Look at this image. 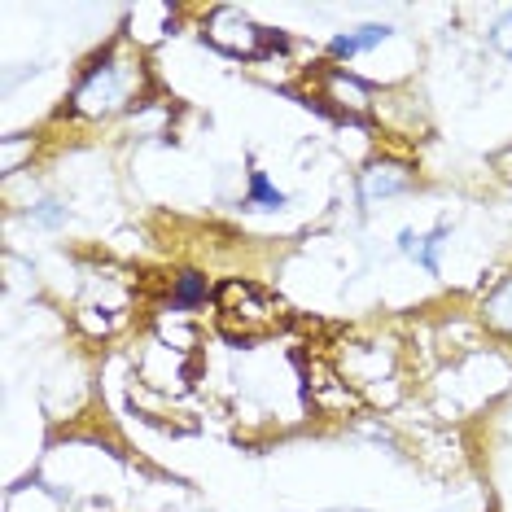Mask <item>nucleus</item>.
I'll return each mask as SVG.
<instances>
[{"label": "nucleus", "instance_id": "423d86ee", "mask_svg": "<svg viewBox=\"0 0 512 512\" xmlns=\"http://www.w3.org/2000/svg\"><path fill=\"white\" fill-rule=\"evenodd\" d=\"M442 246H447V228L421 232V237H416L412 228L399 232V250L407 254V259H416V263H421L429 276H438V250H442Z\"/></svg>", "mask_w": 512, "mask_h": 512}, {"label": "nucleus", "instance_id": "7ed1b4c3", "mask_svg": "<svg viewBox=\"0 0 512 512\" xmlns=\"http://www.w3.org/2000/svg\"><path fill=\"white\" fill-rule=\"evenodd\" d=\"M206 40H211L215 49L232 53V57H263L272 44L276 49L285 44V40H272V31L254 27V22L241 14V9H232V5L211 9V18H206Z\"/></svg>", "mask_w": 512, "mask_h": 512}, {"label": "nucleus", "instance_id": "9d476101", "mask_svg": "<svg viewBox=\"0 0 512 512\" xmlns=\"http://www.w3.org/2000/svg\"><path fill=\"white\" fill-rule=\"evenodd\" d=\"M285 202L289 197L267 180V171H250V202L246 206H254V211H281Z\"/></svg>", "mask_w": 512, "mask_h": 512}, {"label": "nucleus", "instance_id": "9b49d317", "mask_svg": "<svg viewBox=\"0 0 512 512\" xmlns=\"http://www.w3.org/2000/svg\"><path fill=\"white\" fill-rule=\"evenodd\" d=\"M31 215L40 219V224H49V228H57V224H66V206L62 202H53V197H44L40 206H31Z\"/></svg>", "mask_w": 512, "mask_h": 512}, {"label": "nucleus", "instance_id": "20e7f679", "mask_svg": "<svg viewBox=\"0 0 512 512\" xmlns=\"http://www.w3.org/2000/svg\"><path fill=\"white\" fill-rule=\"evenodd\" d=\"M407 189H412V171H407L403 162H372L364 176H359V202L364 206H377Z\"/></svg>", "mask_w": 512, "mask_h": 512}, {"label": "nucleus", "instance_id": "0eeeda50", "mask_svg": "<svg viewBox=\"0 0 512 512\" xmlns=\"http://www.w3.org/2000/svg\"><path fill=\"white\" fill-rule=\"evenodd\" d=\"M390 40V27L386 22H368V27H359V31H346V36H337L329 49L333 57H355V53H368V49H377V44H386Z\"/></svg>", "mask_w": 512, "mask_h": 512}, {"label": "nucleus", "instance_id": "39448f33", "mask_svg": "<svg viewBox=\"0 0 512 512\" xmlns=\"http://www.w3.org/2000/svg\"><path fill=\"white\" fill-rule=\"evenodd\" d=\"M324 101H333L337 110L364 119V114L372 110V88L364 84V79L346 75V71H329V75H324Z\"/></svg>", "mask_w": 512, "mask_h": 512}, {"label": "nucleus", "instance_id": "1a4fd4ad", "mask_svg": "<svg viewBox=\"0 0 512 512\" xmlns=\"http://www.w3.org/2000/svg\"><path fill=\"white\" fill-rule=\"evenodd\" d=\"M197 302H206V276L202 272H180L176 289H171V307H176V311H193Z\"/></svg>", "mask_w": 512, "mask_h": 512}, {"label": "nucleus", "instance_id": "6e6552de", "mask_svg": "<svg viewBox=\"0 0 512 512\" xmlns=\"http://www.w3.org/2000/svg\"><path fill=\"white\" fill-rule=\"evenodd\" d=\"M482 320L491 324L495 333H512V276L495 289V294H486V302H482Z\"/></svg>", "mask_w": 512, "mask_h": 512}, {"label": "nucleus", "instance_id": "f03ea898", "mask_svg": "<svg viewBox=\"0 0 512 512\" xmlns=\"http://www.w3.org/2000/svg\"><path fill=\"white\" fill-rule=\"evenodd\" d=\"M219 324H224L228 337H241V342H254V337H267L285 324V307L272 294H263L259 285L250 281H228L219 289Z\"/></svg>", "mask_w": 512, "mask_h": 512}, {"label": "nucleus", "instance_id": "f257e3e1", "mask_svg": "<svg viewBox=\"0 0 512 512\" xmlns=\"http://www.w3.org/2000/svg\"><path fill=\"white\" fill-rule=\"evenodd\" d=\"M141 92V66L127 57H106L79 79L75 88V114L84 119H110L132 106V97Z\"/></svg>", "mask_w": 512, "mask_h": 512}, {"label": "nucleus", "instance_id": "f8f14e48", "mask_svg": "<svg viewBox=\"0 0 512 512\" xmlns=\"http://www.w3.org/2000/svg\"><path fill=\"white\" fill-rule=\"evenodd\" d=\"M491 44H495V53H504L508 62H512V14H504L495 22V31H491Z\"/></svg>", "mask_w": 512, "mask_h": 512}]
</instances>
